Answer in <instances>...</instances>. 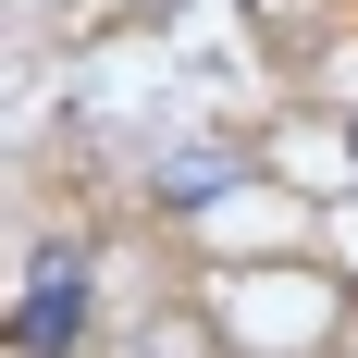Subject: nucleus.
I'll use <instances>...</instances> for the list:
<instances>
[{
	"mask_svg": "<svg viewBox=\"0 0 358 358\" xmlns=\"http://www.w3.org/2000/svg\"><path fill=\"white\" fill-rule=\"evenodd\" d=\"M87 322H99L87 272H74V259H50V272H37V296H25V322H13V346H25V358H62V346H87Z\"/></svg>",
	"mask_w": 358,
	"mask_h": 358,
	"instance_id": "obj_1",
	"label": "nucleus"
}]
</instances>
